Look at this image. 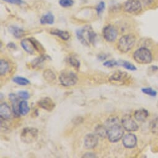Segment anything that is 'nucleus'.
<instances>
[{
	"label": "nucleus",
	"instance_id": "423d86ee",
	"mask_svg": "<svg viewBox=\"0 0 158 158\" xmlns=\"http://www.w3.org/2000/svg\"><path fill=\"white\" fill-rule=\"evenodd\" d=\"M59 80L62 86L69 87L76 85L78 78L76 74L73 71L64 70L60 73Z\"/></svg>",
	"mask_w": 158,
	"mask_h": 158
},
{
	"label": "nucleus",
	"instance_id": "7ed1b4c3",
	"mask_svg": "<svg viewBox=\"0 0 158 158\" xmlns=\"http://www.w3.org/2000/svg\"><path fill=\"white\" fill-rule=\"evenodd\" d=\"M136 37L133 34H128L122 36L117 44L118 50L122 53H127L130 51L136 43Z\"/></svg>",
	"mask_w": 158,
	"mask_h": 158
},
{
	"label": "nucleus",
	"instance_id": "39448f33",
	"mask_svg": "<svg viewBox=\"0 0 158 158\" xmlns=\"http://www.w3.org/2000/svg\"><path fill=\"white\" fill-rule=\"evenodd\" d=\"M21 45L23 49L30 54H34L35 51L40 53V51L43 52L44 50L40 43L34 38H28L23 40Z\"/></svg>",
	"mask_w": 158,
	"mask_h": 158
},
{
	"label": "nucleus",
	"instance_id": "4468645a",
	"mask_svg": "<svg viewBox=\"0 0 158 158\" xmlns=\"http://www.w3.org/2000/svg\"><path fill=\"white\" fill-rule=\"evenodd\" d=\"M123 146L127 148H133L137 144V138L133 133L127 134L122 139Z\"/></svg>",
	"mask_w": 158,
	"mask_h": 158
},
{
	"label": "nucleus",
	"instance_id": "393cba45",
	"mask_svg": "<svg viewBox=\"0 0 158 158\" xmlns=\"http://www.w3.org/2000/svg\"><path fill=\"white\" fill-rule=\"evenodd\" d=\"M10 69L9 63L5 60H0V74L2 76L5 75Z\"/></svg>",
	"mask_w": 158,
	"mask_h": 158
},
{
	"label": "nucleus",
	"instance_id": "473e14b6",
	"mask_svg": "<svg viewBox=\"0 0 158 158\" xmlns=\"http://www.w3.org/2000/svg\"><path fill=\"white\" fill-rule=\"evenodd\" d=\"M104 66L108 68H112L115 66H117L120 64V62H118L115 60H109V61H106L104 63Z\"/></svg>",
	"mask_w": 158,
	"mask_h": 158
},
{
	"label": "nucleus",
	"instance_id": "9b49d317",
	"mask_svg": "<svg viewBox=\"0 0 158 158\" xmlns=\"http://www.w3.org/2000/svg\"><path fill=\"white\" fill-rule=\"evenodd\" d=\"M128 74L125 71H116L109 77V81L112 83H123L128 80Z\"/></svg>",
	"mask_w": 158,
	"mask_h": 158
},
{
	"label": "nucleus",
	"instance_id": "aec40b11",
	"mask_svg": "<svg viewBox=\"0 0 158 158\" xmlns=\"http://www.w3.org/2000/svg\"><path fill=\"white\" fill-rule=\"evenodd\" d=\"M9 31L17 39L21 38L24 35V31L23 29L15 26H11L9 27Z\"/></svg>",
	"mask_w": 158,
	"mask_h": 158
},
{
	"label": "nucleus",
	"instance_id": "412c9836",
	"mask_svg": "<svg viewBox=\"0 0 158 158\" xmlns=\"http://www.w3.org/2000/svg\"><path fill=\"white\" fill-rule=\"evenodd\" d=\"M96 135L101 138H106L107 136V129L105 125H99L95 129Z\"/></svg>",
	"mask_w": 158,
	"mask_h": 158
},
{
	"label": "nucleus",
	"instance_id": "c756f323",
	"mask_svg": "<svg viewBox=\"0 0 158 158\" xmlns=\"http://www.w3.org/2000/svg\"><path fill=\"white\" fill-rule=\"evenodd\" d=\"M120 64L123 66L125 69H128V70H130V71H135L136 70V68L131 63L126 61H123L121 62V63H120Z\"/></svg>",
	"mask_w": 158,
	"mask_h": 158
},
{
	"label": "nucleus",
	"instance_id": "c9c22d12",
	"mask_svg": "<svg viewBox=\"0 0 158 158\" xmlns=\"http://www.w3.org/2000/svg\"><path fill=\"white\" fill-rule=\"evenodd\" d=\"M97 156L95 155V154L93 153V152H86L85 153L83 156V157H85V158H88V157H91V158H93V157H96Z\"/></svg>",
	"mask_w": 158,
	"mask_h": 158
},
{
	"label": "nucleus",
	"instance_id": "6e6552de",
	"mask_svg": "<svg viewBox=\"0 0 158 158\" xmlns=\"http://www.w3.org/2000/svg\"><path fill=\"white\" fill-rule=\"evenodd\" d=\"M143 5L139 0H127L123 5V10L128 13H137L142 10Z\"/></svg>",
	"mask_w": 158,
	"mask_h": 158
},
{
	"label": "nucleus",
	"instance_id": "7c9ffc66",
	"mask_svg": "<svg viewBox=\"0 0 158 158\" xmlns=\"http://www.w3.org/2000/svg\"><path fill=\"white\" fill-rule=\"evenodd\" d=\"M141 91L149 96H153V97H155L157 94V92L156 91H154L153 89L151 88H143L141 89Z\"/></svg>",
	"mask_w": 158,
	"mask_h": 158
},
{
	"label": "nucleus",
	"instance_id": "6ab92c4d",
	"mask_svg": "<svg viewBox=\"0 0 158 158\" xmlns=\"http://www.w3.org/2000/svg\"><path fill=\"white\" fill-rule=\"evenodd\" d=\"M54 21H55L54 15L52 13L48 12L42 16V18H40V24L42 25H45V24L51 25L54 23Z\"/></svg>",
	"mask_w": 158,
	"mask_h": 158
},
{
	"label": "nucleus",
	"instance_id": "9d476101",
	"mask_svg": "<svg viewBox=\"0 0 158 158\" xmlns=\"http://www.w3.org/2000/svg\"><path fill=\"white\" fill-rule=\"evenodd\" d=\"M118 35L117 29L112 25H108L103 29V36L105 40L109 42H114Z\"/></svg>",
	"mask_w": 158,
	"mask_h": 158
},
{
	"label": "nucleus",
	"instance_id": "58836bf2",
	"mask_svg": "<svg viewBox=\"0 0 158 158\" xmlns=\"http://www.w3.org/2000/svg\"><path fill=\"white\" fill-rule=\"evenodd\" d=\"M107 58V55H105V54L99 55L98 56V59L99 61L105 60Z\"/></svg>",
	"mask_w": 158,
	"mask_h": 158
},
{
	"label": "nucleus",
	"instance_id": "a878e982",
	"mask_svg": "<svg viewBox=\"0 0 158 158\" xmlns=\"http://www.w3.org/2000/svg\"><path fill=\"white\" fill-rule=\"evenodd\" d=\"M43 76L45 80L48 82H52L56 79L55 73L50 69H46L43 73Z\"/></svg>",
	"mask_w": 158,
	"mask_h": 158
},
{
	"label": "nucleus",
	"instance_id": "72a5a7b5",
	"mask_svg": "<svg viewBox=\"0 0 158 158\" xmlns=\"http://www.w3.org/2000/svg\"><path fill=\"white\" fill-rule=\"evenodd\" d=\"M18 96L19 98L22 99H24V100H26V99H28L30 97V95H29V93L26 91H19L18 93Z\"/></svg>",
	"mask_w": 158,
	"mask_h": 158
},
{
	"label": "nucleus",
	"instance_id": "f704fd0d",
	"mask_svg": "<svg viewBox=\"0 0 158 158\" xmlns=\"http://www.w3.org/2000/svg\"><path fill=\"white\" fill-rule=\"evenodd\" d=\"M3 1L11 3V4H15V5H22L23 3V2L22 0H3Z\"/></svg>",
	"mask_w": 158,
	"mask_h": 158
},
{
	"label": "nucleus",
	"instance_id": "f257e3e1",
	"mask_svg": "<svg viewBox=\"0 0 158 158\" xmlns=\"http://www.w3.org/2000/svg\"><path fill=\"white\" fill-rule=\"evenodd\" d=\"M107 129V137L112 143H116L121 139L124 134L123 127L120 125L118 118L117 117H109L105 123Z\"/></svg>",
	"mask_w": 158,
	"mask_h": 158
},
{
	"label": "nucleus",
	"instance_id": "e433bc0d",
	"mask_svg": "<svg viewBox=\"0 0 158 158\" xmlns=\"http://www.w3.org/2000/svg\"><path fill=\"white\" fill-rule=\"evenodd\" d=\"M153 1H154V0H142L143 4L145 6H149L150 5H151Z\"/></svg>",
	"mask_w": 158,
	"mask_h": 158
},
{
	"label": "nucleus",
	"instance_id": "0eeeda50",
	"mask_svg": "<svg viewBox=\"0 0 158 158\" xmlns=\"http://www.w3.org/2000/svg\"><path fill=\"white\" fill-rule=\"evenodd\" d=\"M38 138V130L32 127H27L23 130L21 134V139L26 144L34 143Z\"/></svg>",
	"mask_w": 158,
	"mask_h": 158
},
{
	"label": "nucleus",
	"instance_id": "c85d7f7f",
	"mask_svg": "<svg viewBox=\"0 0 158 158\" xmlns=\"http://www.w3.org/2000/svg\"><path fill=\"white\" fill-rule=\"evenodd\" d=\"M59 4L61 7L69 8L74 5L73 0H60Z\"/></svg>",
	"mask_w": 158,
	"mask_h": 158
},
{
	"label": "nucleus",
	"instance_id": "bb28decb",
	"mask_svg": "<svg viewBox=\"0 0 158 158\" xmlns=\"http://www.w3.org/2000/svg\"><path fill=\"white\" fill-rule=\"evenodd\" d=\"M13 81L16 84L20 86H26L30 84V81L26 77L21 76H16L13 79Z\"/></svg>",
	"mask_w": 158,
	"mask_h": 158
},
{
	"label": "nucleus",
	"instance_id": "cd10ccee",
	"mask_svg": "<svg viewBox=\"0 0 158 158\" xmlns=\"http://www.w3.org/2000/svg\"><path fill=\"white\" fill-rule=\"evenodd\" d=\"M149 129L154 135H158V117L151 121L149 123Z\"/></svg>",
	"mask_w": 158,
	"mask_h": 158
},
{
	"label": "nucleus",
	"instance_id": "dca6fc26",
	"mask_svg": "<svg viewBox=\"0 0 158 158\" xmlns=\"http://www.w3.org/2000/svg\"><path fill=\"white\" fill-rule=\"evenodd\" d=\"M0 117L3 120H9L11 117V110L6 103H3L0 106Z\"/></svg>",
	"mask_w": 158,
	"mask_h": 158
},
{
	"label": "nucleus",
	"instance_id": "f3484780",
	"mask_svg": "<svg viewBox=\"0 0 158 158\" xmlns=\"http://www.w3.org/2000/svg\"><path fill=\"white\" fill-rule=\"evenodd\" d=\"M149 116V112L144 109H141L136 110L134 113L135 118L139 122H144Z\"/></svg>",
	"mask_w": 158,
	"mask_h": 158
},
{
	"label": "nucleus",
	"instance_id": "20e7f679",
	"mask_svg": "<svg viewBox=\"0 0 158 158\" xmlns=\"http://www.w3.org/2000/svg\"><path fill=\"white\" fill-rule=\"evenodd\" d=\"M133 59L139 64H149L152 60V56L148 48L141 47L134 52Z\"/></svg>",
	"mask_w": 158,
	"mask_h": 158
},
{
	"label": "nucleus",
	"instance_id": "4c0bfd02",
	"mask_svg": "<svg viewBox=\"0 0 158 158\" xmlns=\"http://www.w3.org/2000/svg\"><path fill=\"white\" fill-rule=\"evenodd\" d=\"M7 47H8V48H10V49H13V50H16V49L17 48V47H16V44H15V43H13V42H10V43H9V44H8Z\"/></svg>",
	"mask_w": 158,
	"mask_h": 158
},
{
	"label": "nucleus",
	"instance_id": "5701e85b",
	"mask_svg": "<svg viewBox=\"0 0 158 158\" xmlns=\"http://www.w3.org/2000/svg\"><path fill=\"white\" fill-rule=\"evenodd\" d=\"M30 110L29 104L26 101H22L19 104V112L22 115H26Z\"/></svg>",
	"mask_w": 158,
	"mask_h": 158
},
{
	"label": "nucleus",
	"instance_id": "f03ea898",
	"mask_svg": "<svg viewBox=\"0 0 158 158\" xmlns=\"http://www.w3.org/2000/svg\"><path fill=\"white\" fill-rule=\"evenodd\" d=\"M76 37L83 45L89 46L90 44H95L97 34L91 26H85L76 31Z\"/></svg>",
	"mask_w": 158,
	"mask_h": 158
},
{
	"label": "nucleus",
	"instance_id": "2eb2a0df",
	"mask_svg": "<svg viewBox=\"0 0 158 158\" xmlns=\"http://www.w3.org/2000/svg\"><path fill=\"white\" fill-rule=\"evenodd\" d=\"M19 97V96H18ZM18 97L13 93H11L9 95V99L12 104L13 106V111L16 117H19L21 114L19 112V104Z\"/></svg>",
	"mask_w": 158,
	"mask_h": 158
},
{
	"label": "nucleus",
	"instance_id": "1a4fd4ad",
	"mask_svg": "<svg viewBox=\"0 0 158 158\" xmlns=\"http://www.w3.org/2000/svg\"><path fill=\"white\" fill-rule=\"evenodd\" d=\"M123 128L128 131H135L138 130V125L130 115H125L122 118Z\"/></svg>",
	"mask_w": 158,
	"mask_h": 158
},
{
	"label": "nucleus",
	"instance_id": "a211bd4d",
	"mask_svg": "<svg viewBox=\"0 0 158 158\" xmlns=\"http://www.w3.org/2000/svg\"><path fill=\"white\" fill-rule=\"evenodd\" d=\"M50 33L52 35L59 37L62 40L65 41L69 40L70 38V34L69 32H68L67 31H61L60 29H53L50 32Z\"/></svg>",
	"mask_w": 158,
	"mask_h": 158
},
{
	"label": "nucleus",
	"instance_id": "ddd939ff",
	"mask_svg": "<svg viewBox=\"0 0 158 158\" xmlns=\"http://www.w3.org/2000/svg\"><path fill=\"white\" fill-rule=\"evenodd\" d=\"M38 105L42 109L47 111H52L55 107V104L50 98L45 97L40 99L38 102Z\"/></svg>",
	"mask_w": 158,
	"mask_h": 158
},
{
	"label": "nucleus",
	"instance_id": "f8f14e48",
	"mask_svg": "<svg viewBox=\"0 0 158 158\" xmlns=\"http://www.w3.org/2000/svg\"><path fill=\"white\" fill-rule=\"evenodd\" d=\"M98 143V136L94 134H88L84 139L85 147L87 149L94 148Z\"/></svg>",
	"mask_w": 158,
	"mask_h": 158
},
{
	"label": "nucleus",
	"instance_id": "2f4dec72",
	"mask_svg": "<svg viewBox=\"0 0 158 158\" xmlns=\"http://www.w3.org/2000/svg\"><path fill=\"white\" fill-rule=\"evenodd\" d=\"M106 8V4H105V2L102 1L101 2H99V3L98 5L96 8V10L97 11V13L98 15H101V13H103V11H104Z\"/></svg>",
	"mask_w": 158,
	"mask_h": 158
},
{
	"label": "nucleus",
	"instance_id": "4be33fe9",
	"mask_svg": "<svg viewBox=\"0 0 158 158\" xmlns=\"http://www.w3.org/2000/svg\"><path fill=\"white\" fill-rule=\"evenodd\" d=\"M48 59H51L50 57L48 55H42L40 56L35 58L34 60H33V61L31 63L32 66L33 68H35L38 66H39L40 64H41L42 63H43L44 61H45L47 60Z\"/></svg>",
	"mask_w": 158,
	"mask_h": 158
},
{
	"label": "nucleus",
	"instance_id": "b1692460",
	"mask_svg": "<svg viewBox=\"0 0 158 158\" xmlns=\"http://www.w3.org/2000/svg\"><path fill=\"white\" fill-rule=\"evenodd\" d=\"M68 63L69 64L73 67L75 69L78 71L80 68V61L76 56H71L68 58Z\"/></svg>",
	"mask_w": 158,
	"mask_h": 158
}]
</instances>
